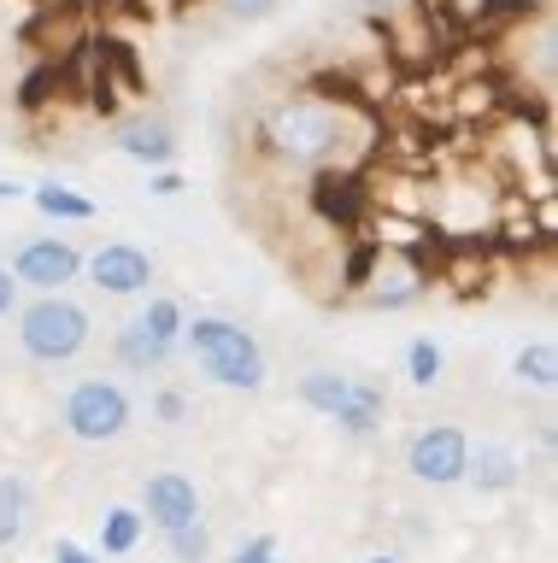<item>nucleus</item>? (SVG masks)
Segmentation results:
<instances>
[{"label": "nucleus", "mask_w": 558, "mask_h": 563, "mask_svg": "<svg viewBox=\"0 0 558 563\" xmlns=\"http://www.w3.org/2000/svg\"><path fill=\"white\" fill-rule=\"evenodd\" d=\"M371 141V118L336 95H283L253 123V147L283 170H353Z\"/></svg>", "instance_id": "f257e3e1"}, {"label": "nucleus", "mask_w": 558, "mask_h": 563, "mask_svg": "<svg viewBox=\"0 0 558 563\" xmlns=\"http://www.w3.org/2000/svg\"><path fill=\"white\" fill-rule=\"evenodd\" d=\"M188 358L200 364V376H212L218 387L230 394H259L271 382V364H265V346L253 341V329H241L236 317H218V311H195L183 323V341Z\"/></svg>", "instance_id": "f03ea898"}, {"label": "nucleus", "mask_w": 558, "mask_h": 563, "mask_svg": "<svg viewBox=\"0 0 558 563\" xmlns=\"http://www.w3.org/2000/svg\"><path fill=\"white\" fill-rule=\"evenodd\" d=\"M12 317H19L24 358L47 364V369L83 358L89 341H95V311L83 306V299H72V294H30V299H19Z\"/></svg>", "instance_id": "7ed1b4c3"}, {"label": "nucleus", "mask_w": 558, "mask_h": 563, "mask_svg": "<svg viewBox=\"0 0 558 563\" xmlns=\"http://www.w3.org/2000/svg\"><path fill=\"white\" fill-rule=\"evenodd\" d=\"M135 422V399L124 382L112 376H83L65 387L59 399V429L77 440V446H112V440H124Z\"/></svg>", "instance_id": "20e7f679"}, {"label": "nucleus", "mask_w": 558, "mask_h": 563, "mask_svg": "<svg viewBox=\"0 0 558 563\" xmlns=\"http://www.w3.org/2000/svg\"><path fill=\"white\" fill-rule=\"evenodd\" d=\"M7 271L30 294H72V282H83V246L65 235H30L12 246Z\"/></svg>", "instance_id": "39448f33"}, {"label": "nucleus", "mask_w": 558, "mask_h": 563, "mask_svg": "<svg viewBox=\"0 0 558 563\" xmlns=\"http://www.w3.org/2000/svg\"><path fill=\"white\" fill-rule=\"evenodd\" d=\"M353 288H359V306H371V311H406L429 294V271L417 264V253H389V246H376V264L371 271L359 264Z\"/></svg>", "instance_id": "423d86ee"}, {"label": "nucleus", "mask_w": 558, "mask_h": 563, "mask_svg": "<svg viewBox=\"0 0 558 563\" xmlns=\"http://www.w3.org/2000/svg\"><path fill=\"white\" fill-rule=\"evenodd\" d=\"M153 276H160V264L135 241H100L95 253H83V282L107 299H142L153 294Z\"/></svg>", "instance_id": "0eeeda50"}, {"label": "nucleus", "mask_w": 558, "mask_h": 563, "mask_svg": "<svg viewBox=\"0 0 558 563\" xmlns=\"http://www.w3.org/2000/svg\"><path fill=\"white\" fill-rule=\"evenodd\" d=\"M470 464V434L459 422H424L406 440V475L424 487H459Z\"/></svg>", "instance_id": "6e6552de"}, {"label": "nucleus", "mask_w": 558, "mask_h": 563, "mask_svg": "<svg viewBox=\"0 0 558 563\" xmlns=\"http://www.w3.org/2000/svg\"><path fill=\"white\" fill-rule=\"evenodd\" d=\"M112 147L124 158H135V165L160 170V165H177L183 141H177V123L165 112H130V118L112 123Z\"/></svg>", "instance_id": "1a4fd4ad"}, {"label": "nucleus", "mask_w": 558, "mask_h": 563, "mask_svg": "<svg viewBox=\"0 0 558 563\" xmlns=\"http://www.w3.org/2000/svg\"><path fill=\"white\" fill-rule=\"evenodd\" d=\"M142 522L147 528H160V534H171V528H183V522H195L200 517V487H195V475H183V470H160V475H147L142 482Z\"/></svg>", "instance_id": "9d476101"}, {"label": "nucleus", "mask_w": 558, "mask_h": 563, "mask_svg": "<svg viewBox=\"0 0 558 563\" xmlns=\"http://www.w3.org/2000/svg\"><path fill=\"white\" fill-rule=\"evenodd\" d=\"M464 482L477 493H512L523 487V457L505 446V440H470V464H464Z\"/></svg>", "instance_id": "9b49d317"}, {"label": "nucleus", "mask_w": 558, "mask_h": 563, "mask_svg": "<svg viewBox=\"0 0 558 563\" xmlns=\"http://www.w3.org/2000/svg\"><path fill=\"white\" fill-rule=\"evenodd\" d=\"M329 422H336L347 440H371V434H382V422H389V387L353 376V394L341 399V411L329 417Z\"/></svg>", "instance_id": "f8f14e48"}, {"label": "nucleus", "mask_w": 558, "mask_h": 563, "mask_svg": "<svg viewBox=\"0 0 558 563\" xmlns=\"http://www.w3.org/2000/svg\"><path fill=\"white\" fill-rule=\"evenodd\" d=\"M171 352H177V346L153 341L135 317H130V323H118V334H112V358L124 364V369H135V376H160V369L171 364Z\"/></svg>", "instance_id": "ddd939ff"}, {"label": "nucleus", "mask_w": 558, "mask_h": 563, "mask_svg": "<svg viewBox=\"0 0 558 563\" xmlns=\"http://www.w3.org/2000/svg\"><path fill=\"white\" fill-rule=\"evenodd\" d=\"M30 517H36V487L24 475H0V552L30 534Z\"/></svg>", "instance_id": "4468645a"}, {"label": "nucleus", "mask_w": 558, "mask_h": 563, "mask_svg": "<svg viewBox=\"0 0 558 563\" xmlns=\"http://www.w3.org/2000/svg\"><path fill=\"white\" fill-rule=\"evenodd\" d=\"M30 206H36L42 218H54V223H95L100 218V206L89 200V194H77L65 183H36L30 188Z\"/></svg>", "instance_id": "2eb2a0df"}, {"label": "nucleus", "mask_w": 558, "mask_h": 563, "mask_svg": "<svg viewBox=\"0 0 558 563\" xmlns=\"http://www.w3.org/2000/svg\"><path fill=\"white\" fill-rule=\"evenodd\" d=\"M147 534V522H142V510L135 505H112L107 517H100V534H95V552L100 558H130L135 545H142Z\"/></svg>", "instance_id": "dca6fc26"}, {"label": "nucleus", "mask_w": 558, "mask_h": 563, "mask_svg": "<svg viewBox=\"0 0 558 563\" xmlns=\"http://www.w3.org/2000/svg\"><path fill=\"white\" fill-rule=\"evenodd\" d=\"M512 382L517 387H535V394H552L558 387V346L540 334V341H523L517 358H512Z\"/></svg>", "instance_id": "f3484780"}, {"label": "nucleus", "mask_w": 558, "mask_h": 563, "mask_svg": "<svg viewBox=\"0 0 558 563\" xmlns=\"http://www.w3.org/2000/svg\"><path fill=\"white\" fill-rule=\"evenodd\" d=\"M294 394H300V405H306V411H318V417H336V411H341V399L353 394V376H341V369H306Z\"/></svg>", "instance_id": "a211bd4d"}, {"label": "nucleus", "mask_w": 558, "mask_h": 563, "mask_svg": "<svg viewBox=\"0 0 558 563\" xmlns=\"http://www.w3.org/2000/svg\"><path fill=\"white\" fill-rule=\"evenodd\" d=\"M135 323H142L153 341H165V346H177L183 341V323H188V311H183V299L177 294H153L142 311H135Z\"/></svg>", "instance_id": "6ab92c4d"}, {"label": "nucleus", "mask_w": 558, "mask_h": 563, "mask_svg": "<svg viewBox=\"0 0 558 563\" xmlns=\"http://www.w3.org/2000/svg\"><path fill=\"white\" fill-rule=\"evenodd\" d=\"M441 376H447V352H441V341H429V334L406 341V382L429 394V387H441Z\"/></svg>", "instance_id": "aec40b11"}, {"label": "nucleus", "mask_w": 558, "mask_h": 563, "mask_svg": "<svg viewBox=\"0 0 558 563\" xmlns=\"http://www.w3.org/2000/svg\"><path fill=\"white\" fill-rule=\"evenodd\" d=\"M165 552H171V563H206V558H212V528H206V517L171 528V534H165Z\"/></svg>", "instance_id": "412c9836"}, {"label": "nucleus", "mask_w": 558, "mask_h": 563, "mask_svg": "<svg viewBox=\"0 0 558 563\" xmlns=\"http://www.w3.org/2000/svg\"><path fill=\"white\" fill-rule=\"evenodd\" d=\"M230 24H265V18L283 12V0H218Z\"/></svg>", "instance_id": "4be33fe9"}, {"label": "nucleus", "mask_w": 558, "mask_h": 563, "mask_svg": "<svg viewBox=\"0 0 558 563\" xmlns=\"http://www.w3.org/2000/svg\"><path fill=\"white\" fill-rule=\"evenodd\" d=\"M230 563H283V552H276V534H253V540H241Z\"/></svg>", "instance_id": "5701e85b"}, {"label": "nucleus", "mask_w": 558, "mask_h": 563, "mask_svg": "<svg viewBox=\"0 0 558 563\" xmlns=\"http://www.w3.org/2000/svg\"><path fill=\"white\" fill-rule=\"evenodd\" d=\"M153 411H160V422H188V394L183 387H160V394H153Z\"/></svg>", "instance_id": "b1692460"}, {"label": "nucleus", "mask_w": 558, "mask_h": 563, "mask_svg": "<svg viewBox=\"0 0 558 563\" xmlns=\"http://www.w3.org/2000/svg\"><path fill=\"white\" fill-rule=\"evenodd\" d=\"M188 183H183V170L177 165H160V170H147V194H160V200H177Z\"/></svg>", "instance_id": "393cba45"}, {"label": "nucleus", "mask_w": 558, "mask_h": 563, "mask_svg": "<svg viewBox=\"0 0 558 563\" xmlns=\"http://www.w3.org/2000/svg\"><path fill=\"white\" fill-rule=\"evenodd\" d=\"M54 563H107L95 552V545H83V540H54Z\"/></svg>", "instance_id": "a878e982"}, {"label": "nucleus", "mask_w": 558, "mask_h": 563, "mask_svg": "<svg viewBox=\"0 0 558 563\" xmlns=\"http://www.w3.org/2000/svg\"><path fill=\"white\" fill-rule=\"evenodd\" d=\"M19 282H12V271H7V264H0V317H12V311H19Z\"/></svg>", "instance_id": "bb28decb"}, {"label": "nucleus", "mask_w": 558, "mask_h": 563, "mask_svg": "<svg viewBox=\"0 0 558 563\" xmlns=\"http://www.w3.org/2000/svg\"><path fill=\"white\" fill-rule=\"evenodd\" d=\"M353 7H364L371 18H394L400 7H406V0H353Z\"/></svg>", "instance_id": "cd10ccee"}, {"label": "nucleus", "mask_w": 558, "mask_h": 563, "mask_svg": "<svg viewBox=\"0 0 558 563\" xmlns=\"http://www.w3.org/2000/svg\"><path fill=\"white\" fill-rule=\"evenodd\" d=\"M19 194H24L19 183H7V176H0V200H19Z\"/></svg>", "instance_id": "c85d7f7f"}, {"label": "nucleus", "mask_w": 558, "mask_h": 563, "mask_svg": "<svg viewBox=\"0 0 558 563\" xmlns=\"http://www.w3.org/2000/svg\"><path fill=\"white\" fill-rule=\"evenodd\" d=\"M364 563H400L394 552H371V558H364Z\"/></svg>", "instance_id": "c756f323"}]
</instances>
